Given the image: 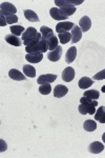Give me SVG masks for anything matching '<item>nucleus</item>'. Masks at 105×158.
Listing matches in <instances>:
<instances>
[{
  "mask_svg": "<svg viewBox=\"0 0 105 158\" xmlns=\"http://www.w3.org/2000/svg\"><path fill=\"white\" fill-rule=\"evenodd\" d=\"M9 76H10V78L13 79V80H17V81L26 80L25 75H23L20 71L16 70V69H12V70L9 72Z\"/></svg>",
  "mask_w": 105,
  "mask_h": 158,
  "instance_id": "obj_13",
  "label": "nucleus"
},
{
  "mask_svg": "<svg viewBox=\"0 0 105 158\" xmlns=\"http://www.w3.org/2000/svg\"><path fill=\"white\" fill-rule=\"evenodd\" d=\"M75 78V70L71 67H67L62 72V79L65 82H71Z\"/></svg>",
  "mask_w": 105,
  "mask_h": 158,
  "instance_id": "obj_9",
  "label": "nucleus"
},
{
  "mask_svg": "<svg viewBox=\"0 0 105 158\" xmlns=\"http://www.w3.org/2000/svg\"><path fill=\"white\" fill-rule=\"evenodd\" d=\"M6 17L2 16V15H1V23H0V25H1V27H6Z\"/></svg>",
  "mask_w": 105,
  "mask_h": 158,
  "instance_id": "obj_31",
  "label": "nucleus"
},
{
  "mask_svg": "<svg viewBox=\"0 0 105 158\" xmlns=\"http://www.w3.org/2000/svg\"><path fill=\"white\" fill-rule=\"evenodd\" d=\"M23 73L25 76H27V77H32L34 78L36 76V70L35 68L33 67V65L30 64H25L23 67Z\"/></svg>",
  "mask_w": 105,
  "mask_h": 158,
  "instance_id": "obj_24",
  "label": "nucleus"
},
{
  "mask_svg": "<svg viewBox=\"0 0 105 158\" xmlns=\"http://www.w3.org/2000/svg\"><path fill=\"white\" fill-rule=\"evenodd\" d=\"M96 104H89V103H81L79 106V112L82 114V115H86V114H89V115H94L96 113Z\"/></svg>",
  "mask_w": 105,
  "mask_h": 158,
  "instance_id": "obj_4",
  "label": "nucleus"
},
{
  "mask_svg": "<svg viewBox=\"0 0 105 158\" xmlns=\"http://www.w3.org/2000/svg\"><path fill=\"white\" fill-rule=\"evenodd\" d=\"M6 23L7 24H14V23H17L18 22V17L16 15H11V16H7L6 17Z\"/></svg>",
  "mask_w": 105,
  "mask_h": 158,
  "instance_id": "obj_29",
  "label": "nucleus"
},
{
  "mask_svg": "<svg viewBox=\"0 0 105 158\" xmlns=\"http://www.w3.org/2000/svg\"><path fill=\"white\" fill-rule=\"evenodd\" d=\"M38 34H39V32H38L37 30L35 29V27H27L26 30H25V32L22 34V41H27V40H30L33 39V38L37 37Z\"/></svg>",
  "mask_w": 105,
  "mask_h": 158,
  "instance_id": "obj_6",
  "label": "nucleus"
},
{
  "mask_svg": "<svg viewBox=\"0 0 105 158\" xmlns=\"http://www.w3.org/2000/svg\"><path fill=\"white\" fill-rule=\"evenodd\" d=\"M25 59L29 61V62L38 63L43 59V54H26Z\"/></svg>",
  "mask_w": 105,
  "mask_h": 158,
  "instance_id": "obj_22",
  "label": "nucleus"
},
{
  "mask_svg": "<svg viewBox=\"0 0 105 158\" xmlns=\"http://www.w3.org/2000/svg\"><path fill=\"white\" fill-rule=\"evenodd\" d=\"M102 140H103V142L105 143V133H104L103 135H102Z\"/></svg>",
  "mask_w": 105,
  "mask_h": 158,
  "instance_id": "obj_32",
  "label": "nucleus"
},
{
  "mask_svg": "<svg viewBox=\"0 0 105 158\" xmlns=\"http://www.w3.org/2000/svg\"><path fill=\"white\" fill-rule=\"evenodd\" d=\"M83 3V0H77V1H71V0H55V4L59 6V11L65 17H70L76 12V6Z\"/></svg>",
  "mask_w": 105,
  "mask_h": 158,
  "instance_id": "obj_1",
  "label": "nucleus"
},
{
  "mask_svg": "<svg viewBox=\"0 0 105 158\" xmlns=\"http://www.w3.org/2000/svg\"><path fill=\"white\" fill-rule=\"evenodd\" d=\"M95 119L101 123H105V106H100L95 113Z\"/></svg>",
  "mask_w": 105,
  "mask_h": 158,
  "instance_id": "obj_19",
  "label": "nucleus"
},
{
  "mask_svg": "<svg viewBox=\"0 0 105 158\" xmlns=\"http://www.w3.org/2000/svg\"><path fill=\"white\" fill-rule=\"evenodd\" d=\"M40 33H41V35H42V39H44V40H48L50 38L55 36L53 30L45 27V25H42V27H40Z\"/></svg>",
  "mask_w": 105,
  "mask_h": 158,
  "instance_id": "obj_16",
  "label": "nucleus"
},
{
  "mask_svg": "<svg viewBox=\"0 0 105 158\" xmlns=\"http://www.w3.org/2000/svg\"><path fill=\"white\" fill-rule=\"evenodd\" d=\"M10 30H11L12 34L15 35V36H22V34L25 32L24 27L22 25H12Z\"/></svg>",
  "mask_w": 105,
  "mask_h": 158,
  "instance_id": "obj_26",
  "label": "nucleus"
},
{
  "mask_svg": "<svg viewBox=\"0 0 105 158\" xmlns=\"http://www.w3.org/2000/svg\"><path fill=\"white\" fill-rule=\"evenodd\" d=\"M50 15L53 19L60 20L61 22H62V20H67V18H68V17L63 16V15L60 13V11H59V9H57V7H52V9L50 10Z\"/></svg>",
  "mask_w": 105,
  "mask_h": 158,
  "instance_id": "obj_15",
  "label": "nucleus"
},
{
  "mask_svg": "<svg viewBox=\"0 0 105 158\" xmlns=\"http://www.w3.org/2000/svg\"><path fill=\"white\" fill-rule=\"evenodd\" d=\"M83 128L85 131H87V132H94L95 130L97 129V123H96V121L89 119V120H86L85 122H84Z\"/></svg>",
  "mask_w": 105,
  "mask_h": 158,
  "instance_id": "obj_25",
  "label": "nucleus"
},
{
  "mask_svg": "<svg viewBox=\"0 0 105 158\" xmlns=\"http://www.w3.org/2000/svg\"><path fill=\"white\" fill-rule=\"evenodd\" d=\"M93 79H96V80H103V79H105V69L103 71H100L99 73H97Z\"/></svg>",
  "mask_w": 105,
  "mask_h": 158,
  "instance_id": "obj_30",
  "label": "nucleus"
},
{
  "mask_svg": "<svg viewBox=\"0 0 105 158\" xmlns=\"http://www.w3.org/2000/svg\"><path fill=\"white\" fill-rule=\"evenodd\" d=\"M76 56H77L76 47H71L67 50V52H66V54H65V61L67 63H71L74 60H75Z\"/></svg>",
  "mask_w": 105,
  "mask_h": 158,
  "instance_id": "obj_18",
  "label": "nucleus"
},
{
  "mask_svg": "<svg viewBox=\"0 0 105 158\" xmlns=\"http://www.w3.org/2000/svg\"><path fill=\"white\" fill-rule=\"evenodd\" d=\"M81 38H82V31L80 29V27L79 25H75L71 29V42L77 43L78 41H80Z\"/></svg>",
  "mask_w": 105,
  "mask_h": 158,
  "instance_id": "obj_11",
  "label": "nucleus"
},
{
  "mask_svg": "<svg viewBox=\"0 0 105 158\" xmlns=\"http://www.w3.org/2000/svg\"><path fill=\"white\" fill-rule=\"evenodd\" d=\"M93 83H94L93 79H91L89 77H82L80 80H79L78 85L80 89H87L89 86L93 85Z\"/></svg>",
  "mask_w": 105,
  "mask_h": 158,
  "instance_id": "obj_20",
  "label": "nucleus"
},
{
  "mask_svg": "<svg viewBox=\"0 0 105 158\" xmlns=\"http://www.w3.org/2000/svg\"><path fill=\"white\" fill-rule=\"evenodd\" d=\"M75 27V24L71 21H62L59 22V23L56 25V32L58 34H61V33H65L68 32L70 30H71L73 27Z\"/></svg>",
  "mask_w": 105,
  "mask_h": 158,
  "instance_id": "obj_5",
  "label": "nucleus"
},
{
  "mask_svg": "<svg viewBox=\"0 0 105 158\" xmlns=\"http://www.w3.org/2000/svg\"><path fill=\"white\" fill-rule=\"evenodd\" d=\"M68 92V89L65 85H58L55 86V90H54V96L56 98H61L63 96H65Z\"/></svg>",
  "mask_w": 105,
  "mask_h": 158,
  "instance_id": "obj_14",
  "label": "nucleus"
},
{
  "mask_svg": "<svg viewBox=\"0 0 105 158\" xmlns=\"http://www.w3.org/2000/svg\"><path fill=\"white\" fill-rule=\"evenodd\" d=\"M6 41L7 43H10V44L14 45V47H20V45H21V39L18 36H15V35H13V34L6 35Z\"/></svg>",
  "mask_w": 105,
  "mask_h": 158,
  "instance_id": "obj_17",
  "label": "nucleus"
},
{
  "mask_svg": "<svg viewBox=\"0 0 105 158\" xmlns=\"http://www.w3.org/2000/svg\"><path fill=\"white\" fill-rule=\"evenodd\" d=\"M101 91L103 92V93H105V85L102 86V88H101Z\"/></svg>",
  "mask_w": 105,
  "mask_h": 158,
  "instance_id": "obj_33",
  "label": "nucleus"
},
{
  "mask_svg": "<svg viewBox=\"0 0 105 158\" xmlns=\"http://www.w3.org/2000/svg\"><path fill=\"white\" fill-rule=\"evenodd\" d=\"M79 24H80L79 27H80L82 32H88L91 27V20L89 19L88 16H83L79 20Z\"/></svg>",
  "mask_w": 105,
  "mask_h": 158,
  "instance_id": "obj_10",
  "label": "nucleus"
},
{
  "mask_svg": "<svg viewBox=\"0 0 105 158\" xmlns=\"http://www.w3.org/2000/svg\"><path fill=\"white\" fill-rule=\"evenodd\" d=\"M0 12H1L2 16L7 17V16H11V15H16L17 9L13 3H10V2H1Z\"/></svg>",
  "mask_w": 105,
  "mask_h": 158,
  "instance_id": "obj_3",
  "label": "nucleus"
},
{
  "mask_svg": "<svg viewBox=\"0 0 105 158\" xmlns=\"http://www.w3.org/2000/svg\"><path fill=\"white\" fill-rule=\"evenodd\" d=\"M83 96L87 98H91L93 100H98L99 96H100V93L97 90H88V91H85L83 94Z\"/></svg>",
  "mask_w": 105,
  "mask_h": 158,
  "instance_id": "obj_27",
  "label": "nucleus"
},
{
  "mask_svg": "<svg viewBox=\"0 0 105 158\" xmlns=\"http://www.w3.org/2000/svg\"><path fill=\"white\" fill-rule=\"evenodd\" d=\"M48 50V45L46 40L41 39L39 42L36 43L34 45H30V47H25V51L27 54H43Z\"/></svg>",
  "mask_w": 105,
  "mask_h": 158,
  "instance_id": "obj_2",
  "label": "nucleus"
},
{
  "mask_svg": "<svg viewBox=\"0 0 105 158\" xmlns=\"http://www.w3.org/2000/svg\"><path fill=\"white\" fill-rule=\"evenodd\" d=\"M61 56H62V47H61V45H58L57 49L48 53L47 58H48V60L56 62V61H58L59 59H60Z\"/></svg>",
  "mask_w": 105,
  "mask_h": 158,
  "instance_id": "obj_8",
  "label": "nucleus"
},
{
  "mask_svg": "<svg viewBox=\"0 0 105 158\" xmlns=\"http://www.w3.org/2000/svg\"><path fill=\"white\" fill-rule=\"evenodd\" d=\"M57 79V75L55 74H45V75H41L38 77L37 82L38 85H45V83H52Z\"/></svg>",
  "mask_w": 105,
  "mask_h": 158,
  "instance_id": "obj_7",
  "label": "nucleus"
},
{
  "mask_svg": "<svg viewBox=\"0 0 105 158\" xmlns=\"http://www.w3.org/2000/svg\"><path fill=\"white\" fill-rule=\"evenodd\" d=\"M58 39L62 44H66L71 40V34L70 32L61 33V34H58Z\"/></svg>",
  "mask_w": 105,
  "mask_h": 158,
  "instance_id": "obj_23",
  "label": "nucleus"
},
{
  "mask_svg": "<svg viewBox=\"0 0 105 158\" xmlns=\"http://www.w3.org/2000/svg\"><path fill=\"white\" fill-rule=\"evenodd\" d=\"M104 150V146L99 141H94L89 144L88 147V151L91 153V154H99Z\"/></svg>",
  "mask_w": 105,
  "mask_h": 158,
  "instance_id": "obj_12",
  "label": "nucleus"
},
{
  "mask_svg": "<svg viewBox=\"0 0 105 158\" xmlns=\"http://www.w3.org/2000/svg\"><path fill=\"white\" fill-rule=\"evenodd\" d=\"M24 17L29 20V21H32V22L39 21V17H38V15L36 14L34 11H32V10H25Z\"/></svg>",
  "mask_w": 105,
  "mask_h": 158,
  "instance_id": "obj_21",
  "label": "nucleus"
},
{
  "mask_svg": "<svg viewBox=\"0 0 105 158\" xmlns=\"http://www.w3.org/2000/svg\"><path fill=\"white\" fill-rule=\"evenodd\" d=\"M39 92L42 95H48L52 92V86L50 83H45V85H40L39 86Z\"/></svg>",
  "mask_w": 105,
  "mask_h": 158,
  "instance_id": "obj_28",
  "label": "nucleus"
}]
</instances>
